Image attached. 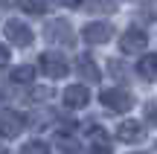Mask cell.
<instances>
[{
	"label": "cell",
	"mask_w": 157,
	"mask_h": 154,
	"mask_svg": "<svg viewBox=\"0 0 157 154\" xmlns=\"http://www.w3.org/2000/svg\"><path fill=\"white\" fill-rule=\"evenodd\" d=\"M44 38L50 41L52 47H73L76 32H73V26H70V21H50L44 26Z\"/></svg>",
	"instance_id": "cell-1"
},
{
	"label": "cell",
	"mask_w": 157,
	"mask_h": 154,
	"mask_svg": "<svg viewBox=\"0 0 157 154\" xmlns=\"http://www.w3.org/2000/svg\"><path fill=\"white\" fill-rule=\"evenodd\" d=\"M99 102L108 111H117V114H125V111L134 108V96L128 90H122V87H108L105 93H99Z\"/></svg>",
	"instance_id": "cell-2"
},
{
	"label": "cell",
	"mask_w": 157,
	"mask_h": 154,
	"mask_svg": "<svg viewBox=\"0 0 157 154\" xmlns=\"http://www.w3.org/2000/svg\"><path fill=\"white\" fill-rule=\"evenodd\" d=\"M38 67H41V73H47L50 79H64V76L70 73V67H67L61 52H44V55L38 58Z\"/></svg>",
	"instance_id": "cell-3"
},
{
	"label": "cell",
	"mask_w": 157,
	"mask_h": 154,
	"mask_svg": "<svg viewBox=\"0 0 157 154\" xmlns=\"http://www.w3.org/2000/svg\"><path fill=\"white\" fill-rule=\"evenodd\" d=\"M23 128H26V116L23 114H17V111H3L0 114V137L15 140Z\"/></svg>",
	"instance_id": "cell-4"
},
{
	"label": "cell",
	"mask_w": 157,
	"mask_h": 154,
	"mask_svg": "<svg viewBox=\"0 0 157 154\" xmlns=\"http://www.w3.org/2000/svg\"><path fill=\"white\" fill-rule=\"evenodd\" d=\"M3 32H6V38H9V44H15V47H29L32 38H35L32 29H29L23 21H6Z\"/></svg>",
	"instance_id": "cell-5"
},
{
	"label": "cell",
	"mask_w": 157,
	"mask_h": 154,
	"mask_svg": "<svg viewBox=\"0 0 157 154\" xmlns=\"http://www.w3.org/2000/svg\"><path fill=\"white\" fill-rule=\"evenodd\" d=\"M117 140H119V143H128V145L143 143V140H146V125H143V122H137V119H125V122H119V128H117Z\"/></svg>",
	"instance_id": "cell-6"
},
{
	"label": "cell",
	"mask_w": 157,
	"mask_h": 154,
	"mask_svg": "<svg viewBox=\"0 0 157 154\" xmlns=\"http://www.w3.org/2000/svg\"><path fill=\"white\" fill-rule=\"evenodd\" d=\"M111 35H113L111 23L96 21V23H87V26H84L82 38H84V44H105V41H111Z\"/></svg>",
	"instance_id": "cell-7"
},
{
	"label": "cell",
	"mask_w": 157,
	"mask_h": 154,
	"mask_svg": "<svg viewBox=\"0 0 157 154\" xmlns=\"http://www.w3.org/2000/svg\"><path fill=\"white\" fill-rule=\"evenodd\" d=\"M146 47H148V35L143 29H128L119 38V50L122 52H143Z\"/></svg>",
	"instance_id": "cell-8"
},
{
	"label": "cell",
	"mask_w": 157,
	"mask_h": 154,
	"mask_svg": "<svg viewBox=\"0 0 157 154\" xmlns=\"http://www.w3.org/2000/svg\"><path fill=\"white\" fill-rule=\"evenodd\" d=\"M76 73L82 81H87V85H96V81L102 79V70L96 67V61L90 55H78L76 58Z\"/></svg>",
	"instance_id": "cell-9"
},
{
	"label": "cell",
	"mask_w": 157,
	"mask_h": 154,
	"mask_svg": "<svg viewBox=\"0 0 157 154\" xmlns=\"http://www.w3.org/2000/svg\"><path fill=\"white\" fill-rule=\"evenodd\" d=\"M64 105L67 108H73V111H78V108H87V102H90V93H87V87L84 85H70L67 90H64Z\"/></svg>",
	"instance_id": "cell-10"
},
{
	"label": "cell",
	"mask_w": 157,
	"mask_h": 154,
	"mask_svg": "<svg viewBox=\"0 0 157 154\" xmlns=\"http://www.w3.org/2000/svg\"><path fill=\"white\" fill-rule=\"evenodd\" d=\"M137 76L143 81H157V52H148L137 61Z\"/></svg>",
	"instance_id": "cell-11"
},
{
	"label": "cell",
	"mask_w": 157,
	"mask_h": 154,
	"mask_svg": "<svg viewBox=\"0 0 157 154\" xmlns=\"http://www.w3.org/2000/svg\"><path fill=\"white\" fill-rule=\"evenodd\" d=\"M9 79L15 81V85H32L35 81V70L29 67V64H21V67H15L9 73Z\"/></svg>",
	"instance_id": "cell-12"
},
{
	"label": "cell",
	"mask_w": 157,
	"mask_h": 154,
	"mask_svg": "<svg viewBox=\"0 0 157 154\" xmlns=\"http://www.w3.org/2000/svg\"><path fill=\"white\" fill-rule=\"evenodd\" d=\"M56 145H58V154H82V145H78V140L67 137V134H64V137L58 134Z\"/></svg>",
	"instance_id": "cell-13"
},
{
	"label": "cell",
	"mask_w": 157,
	"mask_h": 154,
	"mask_svg": "<svg viewBox=\"0 0 157 154\" xmlns=\"http://www.w3.org/2000/svg\"><path fill=\"white\" fill-rule=\"evenodd\" d=\"M21 154H50V145H47L44 140H29L21 148Z\"/></svg>",
	"instance_id": "cell-14"
},
{
	"label": "cell",
	"mask_w": 157,
	"mask_h": 154,
	"mask_svg": "<svg viewBox=\"0 0 157 154\" xmlns=\"http://www.w3.org/2000/svg\"><path fill=\"white\" fill-rule=\"evenodd\" d=\"M84 9L87 12H113L117 3H111V0H84Z\"/></svg>",
	"instance_id": "cell-15"
},
{
	"label": "cell",
	"mask_w": 157,
	"mask_h": 154,
	"mask_svg": "<svg viewBox=\"0 0 157 154\" xmlns=\"http://www.w3.org/2000/svg\"><path fill=\"white\" fill-rule=\"evenodd\" d=\"M21 9L29 12V15H44L47 3H44V0H21Z\"/></svg>",
	"instance_id": "cell-16"
},
{
	"label": "cell",
	"mask_w": 157,
	"mask_h": 154,
	"mask_svg": "<svg viewBox=\"0 0 157 154\" xmlns=\"http://www.w3.org/2000/svg\"><path fill=\"white\" fill-rule=\"evenodd\" d=\"M90 154H113L108 140H90Z\"/></svg>",
	"instance_id": "cell-17"
},
{
	"label": "cell",
	"mask_w": 157,
	"mask_h": 154,
	"mask_svg": "<svg viewBox=\"0 0 157 154\" xmlns=\"http://www.w3.org/2000/svg\"><path fill=\"white\" fill-rule=\"evenodd\" d=\"M108 67H111V76H113L117 81H125V79H128V73H125L122 61H108Z\"/></svg>",
	"instance_id": "cell-18"
},
{
	"label": "cell",
	"mask_w": 157,
	"mask_h": 154,
	"mask_svg": "<svg viewBox=\"0 0 157 154\" xmlns=\"http://www.w3.org/2000/svg\"><path fill=\"white\" fill-rule=\"evenodd\" d=\"M146 116H148L151 125H157V102H148V105H146Z\"/></svg>",
	"instance_id": "cell-19"
},
{
	"label": "cell",
	"mask_w": 157,
	"mask_h": 154,
	"mask_svg": "<svg viewBox=\"0 0 157 154\" xmlns=\"http://www.w3.org/2000/svg\"><path fill=\"white\" fill-rule=\"evenodd\" d=\"M56 3L67 6V9H78V6H82V0H56Z\"/></svg>",
	"instance_id": "cell-20"
},
{
	"label": "cell",
	"mask_w": 157,
	"mask_h": 154,
	"mask_svg": "<svg viewBox=\"0 0 157 154\" xmlns=\"http://www.w3.org/2000/svg\"><path fill=\"white\" fill-rule=\"evenodd\" d=\"M6 61H9V47L0 44V64H6Z\"/></svg>",
	"instance_id": "cell-21"
},
{
	"label": "cell",
	"mask_w": 157,
	"mask_h": 154,
	"mask_svg": "<svg viewBox=\"0 0 157 154\" xmlns=\"http://www.w3.org/2000/svg\"><path fill=\"white\" fill-rule=\"evenodd\" d=\"M3 105H6V96H3V93H0V108H3Z\"/></svg>",
	"instance_id": "cell-22"
},
{
	"label": "cell",
	"mask_w": 157,
	"mask_h": 154,
	"mask_svg": "<svg viewBox=\"0 0 157 154\" xmlns=\"http://www.w3.org/2000/svg\"><path fill=\"white\" fill-rule=\"evenodd\" d=\"M0 6H12V0H0Z\"/></svg>",
	"instance_id": "cell-23"
}]
</instances>
